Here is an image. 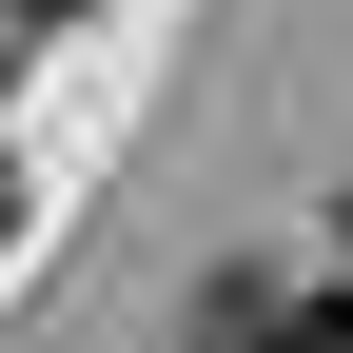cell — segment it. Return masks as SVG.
Segmentation results:
<instances>
[{
  "instance_id": "4",
  "label": "cell",
  "mask_w": 353,
  "mask_h": 353,
  "mask_svg": "<svg viewBox=\"0 0 353 353\" xmlns=\"http://www.w3.org/2000/svg\"><path fill=\"white\" fill-rule=\"evenodd\" d=\"M334 236H353V196H334Z\"/></svg>"
},
{
  "instance_id": "2",
  "label": "cell",
  "mask_w": 353,
  "mask_h": 353,
  "mask_svg": "<svg viewBox=\"0 0 353 353\" xmlns=\"http://www.w3.org/2000/svg\"><path fill=\"white\" fill-rule=\"evenodd\" d=\"M0 236H20V176H0Z\"/></svg>"
},
{
  "instance_id": "1",
  "label": "cell",
  "mask_w": 353,
  "mask_h": 353,
  "mask_svg": "<svg viewBox=\"0 0 353 353\" xmlns=\"http://www.w3.org/2000/svg\"><path fill=\"white\" fill-rule=\"evenodd\" d=\"M196 353H353V294H294V275H216V294H196Z\"/></svg>"
},
{
  "instance_id": "3",
  "label": "cell",
  "mask_w": 353,
  "mask_h": 353,
  "mask_svg": "<svg viewBox=\"0 0 353 353\" xmlns=\"http://www.w3.org/2000/svg\"><path fill=\"white\" fill-rule=\"evenodd\" d=\"M39 20H79V0H39Z\"/></svg>"
}]
</instances>
